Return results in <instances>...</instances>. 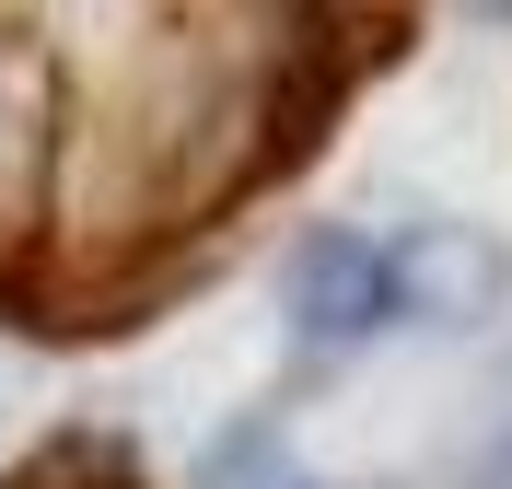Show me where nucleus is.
Here are the masks:
<instances>
[{"label": "nucleus", "mask_w": 512, "mask_h": 489, "mask_svg": "<svg viewBox=\"0 0 512 489\" xmlns=\"http://www.w3.org/2000/svg\"><path fill=\"white\" fill-rule=\"evenodd\" d=\"M280 315L303 350H373L396 338V233H361V222H315L280 268Z\"/></svg>", "instance_id": "nucleus-1"}, {"label": "nucleus", "mask_w": 512, "mask_h": 489, "mask_svg": "<svg viewBox=\"0 0 512 489\" xmlns=\"http://www.w3.org/2000/svg\"><path fill=\"white\" fill-rule=\"evenodd\" d=\"M512 292V257L466 222H419L396 233V315L408 326H478L489 303Z\"/></svg>", "instance_id": "nucleus-2"}, {"label": "nucleus", "mask_w": 512, "mask_h": 489, "mask_svg": "<svg viewBox=\"0 0 512 489\" xmlns=\"http://www.w3.org/2000/svg\"><path fill=\"white\" fill-rule=\"evenodd\" d=\"M35 152H47V59L0 35V210L35 187Z\"/></svg>", "instance_id": "nucleus-3"}, {"label": "nucleus", "mask_w": 512, "mask_h": 489, "mask_svg": "<svg viewBox=\"0 0 512 489\" xmlns=\"http://www.w3.org/2000/svg\"><path fill=\"white\" fill-rule=\"evenodd\" d=\"M210 489H303V478L280 466V431L245 420V431H222V443H210Z\"/></svg>", "instance_id": "nucleus-4"}, {"label": "nucleus", "mask_w": 512, "mask_h": 489, "mask_svg": "<svg viewBox=\"0 0 512 489\" xmlns=\"http://www.w3.org/2000/svg\"><path fill=\"white\" fill-rule=\"evenodd\" d=\"M489 12H501V24H512V0H489Z\"/></svg>", "instance_id": "nucleus-5"}]
</instances>
